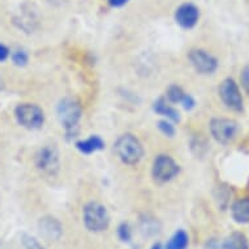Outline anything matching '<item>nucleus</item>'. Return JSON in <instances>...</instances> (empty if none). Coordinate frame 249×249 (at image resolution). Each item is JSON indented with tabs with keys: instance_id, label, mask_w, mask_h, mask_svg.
Segmentation results:
<instances>
[{
	"instance_id": "1",
	"label": "nucleus",
	"mask_w": 249,
	"mask_h": 249,
	"mask_svg": "<svg viewBox=\"0 0 249 249\" xmlns=\"http://www.w3.org/2000/svg\"><path fill=\"white\" fill-rule=\"evenodd\" d=\"M56 114L67 136L72 137L73 135H76L78 123L82 118V106L80 101L73 98V97L63 98L60 102L57 103Z\"/></svg>"
},
{
	"instance_id": "2",
	"label": "nucleus",
	"mask_w": 249,
	"mask_h": 249,
	"mask_svg": "<svg viewBox=\"0 0 249 249\" xmlns=\"http://www.w3.org/2000/svg\"><path fill=\"white\" fill-rule=\"evenodd\" d=\"M115 154L124 164L135 166L140 163L143 157V146L135 135L125 133L119 137L114 143Z\"/></svg>"
},
{
	"instance_id": "3",
	"label": "nucleus",
	"mask_w": 249,
	"mask_h": 249,
	"mask_svg": "<svg viewBox=\"0 0 249 249\" xmlns=\"http://www.w3.org/2000/svg\"><path fill=\"white\" fill-rule=\"evenodd\" d=\"M82 219L90 232H102L110 226V214L107 212L106 206L95 201H90L84 206Z\"/></svg>"
},
{
	"instance_id": "4",
	"label": "nucleus",
	"mask_w": 249,
	"mask_h": 249,
	"mask_svg": "<svg viewBox=\"0 0 249 249\" xmlns=\"http://www.w3.org/2000/svg\"><path fill=\"white\" fill-rule=\"evenodd\" d=\"M15 118L21 127L29 131H37L45 124V112L34 103H20L15 108Z\"/></svg>"
},
{
	"instance_id": "5",
	"label": "nucleus",
	"mask_w": 249,
	"mask_h": 249,
	"mask_svg": "<svg viewBox=\"0 0 249 249\" xmlns=\"http://www.w3.org/2000/svg\"><path fill=\"white\" fill-rule=\"evenodd\" d=\"M210 135L221 145H229L236 139L240 125L236 120L230 118H213L209 124Z\"/></svg>"
},
{
	"instance_id": "6",
	"label": "nucleus",
	"mask_w": 249,
	"mask_h": 249,
	"mask_svg": "<svg viewBox=\"0 0 249 249\" xmlns=\"http://www.w3.org/2000/svg\"><path fill=\"white\" fill-rule=\"evenodd\" d=\"M219 98L229 110L233 112H243L244 111V99L241 95L240 88L232 77L225 78L218 89Z\"/></svg>"
},
{
	"instance_id": "7",
	"label": "nucleus",
	"mask_w": 249,
	"mask_h": 249,
	"mask_svg": "<svg viewBox=\"0 0 249 249\" xmlns=\"http://www.w3.org/2000/svg\"><path fill=\"white\" fill-rule=\"evenodd\" d=\"M180 166L176 163V160L167 154L157 155L151 167V175L153 179L160 184H164L171 181L179 175Z\"/></svg>"
},
{
	"instance_id": "8",
	"label": "nucleus",
	"mask_w": 249,
	"mask_h": 249,
	"mask_svg": "<svg viewBox=\"0 0 249 249\" xmlns=\"http://www.w3.org/2000/svg\"><path fill=\"white\" fill-rule=\"evenodd\" d=\"M36 166L42 174L49 176H55L60 168L59 151L53 145L42 146L36 154Z\"/></svg>"
},
{
	"instance_id": "9",
	"label": "nucleus",
	"mask_w": 249,
	"mask_h": 249,
	"mask_svg": "<svg viewBox=\"0 0 249 249\" xmlns=\"http://www.w3.org/2000/svg\"><path fill=\"white\" fill-rule=\"evenodd\" d=\"M13 24L25 33H34L39 28V13L33 4L25 3L13 16Z\"/></svg>"
},
{
	"instance_id": "10",
	"label": "nucleus",
	"mask_w": 249,
	"mask_h": 249,
	"mask_svg": "<svg viewBox=\"0 0 249 249\" xmlns=\"http://www.w3.org/2000/svg\"><path fill=\"white\" fill-rule=\"evenodd\" d=\"M188 60L197 73L213 74L219 67V61L202 49H193L188 53Z\"/></svg>"
},
{
	"instance_id": "11",
	"label": "nucleus",
	"mask_w": 249,
	"mask_h": 249,
	"mask_svg": "<svg viewBox=\"0 0 249 249\" xmlns=\"http://www.w3.org/2000/svg\"><path fill=\"white\" fill-rule=\"evenodd\" d=\"M174 17L180 28L191 30L200 21V9L193 3H183L175 9Z\"/></svg>"
},
{
	"instance_id": "12",
	"label": "nucleus",
	"mask_w": 249,
	"mask_h": 249,
	"mask_svg": "<svg viewBox=\"0 0 249 249\" xmlns=\"http://www.w3.org/2000/svg\"><path fill=\"white\" fill-rule=\"evenodd\" d=\"M166 99L174 105H181L187 111L193 110L196 107V101L192 95L185 93L181 86L172 84L166 90Z\"/></svg>"
},
{
	"instance_id": "13",
	"label": "nucleus",
	"mask_w": 249,
	"mask_h": 249,
	"mask_svg": "<svg viewBox=\"0 0 249 249\" xmlns=\"http://www.w3.org/2000/svg\"><path fill=\"white\" fill-rule=\"evenodd\" d=\"M38 226H39V232H41L42 236L49 241L59 240L61 233H63L61 223L53 216H43V218H41Z\"/></svg>"
},
{
	"instance_id": "14",
	"label": "nucleus",
	"mask_w": 249,
	"mask_h": 249,
	"mask_svg": "<svg viewBox=\"0 0 249 249\" xmlns=\"http://www.w3.org/2000/svg\"><path fill=\"white\" fill-rule=\"evenodd\" d=\"M153 111L157 115H160L172 123L180 122L179 111L176 110L164 97H160L158 99H155L154 103H153Z\"/></svg>"
},
{
	"instance_id": "15",
	"label": "nucleus",
	"mask_w": 249,
	"mask_h": 249,
	"mask_svg": "<svg viewBox=\"0 0 249 249\" xmlns=\"http://www.w3.org/2000/svg\"><path fill=\"white\" fill-rule=\"evenodd\" d=\"M231 216L239 225L249 223V197L239 198L231 205Z\"/></svg>"
},
{
	"instance_id": "16",
	"label": "nucleus",
	"mask_w": 249,
	"mask_h": 249,
	"mask_svg": "<svg viewBox=\"0 0 249 249\" xmlns=\"http://www.w3.org/2000/svg\"><path fill=\"white\" fill-rule=\"evenodd\" d=\"M76 149L82 154H93L105 149V141L101 136L93 135L85 140H80L76 142Z\"/></svg>"
},
{
	"instance_id": "17",
	"label": "nucleus",
	"mask_w": 249,
	"mask_h": 249,
	"mask_svg": "<svg viewBox=\"0 0 249 249\" xmlns=\"http://www.w3.org/2000/svg\"><path fill=\"white\" fill-rule=\"evenodd\" d=\"M222 249H249V240L240 231L231 232L222 243Z\"/></svg>"
},
{
	"instance_id": "18",
	"label": "nucleus",
	"mask_w": 249,
	"mask_h": 249,
	"mask_svg": "<svg viewBox=\"0 0 249 249\" xmlns=\"http://www.w3.org/2000/svg\"><path fill=\"white\" fill-rule=\"evenodd\" d=\"M189 245L188 233L184 230H178L167 241L164 249H187Z\"/></svg>"
},
{
	"instance_id": "19",
	"label": "nucleus",
	"mask_w": 249,
	"mask_h": 249,
	"mask_svg": "<svg viewBox=\"0 0 249 249\" xmlns=\"http://www.w3.org/2000/svg\"><path fill=\"white\" fill-rule=\"evenodd\" d=\"M141 230L142 232L147 236H151V235H155V233L160 232V225H158V221L153 218V216L143 215L141 218Z\"/></svg>"
},
{
	"instance_id": "20",
	"label": "nucleus",
	"mask_w": 249,
	"mask_h": 249,
	"mask_svg": "<svg viewBox=\"0 0 249 249\" xmlns=\"http://www.w3.org/2000/svg\"><path fill=\"white\" fill-rule=\"evenodd\" d=\"M231 197V191L229 189V187H218L216 189V195H215V200L218 202V206L222 209V210H226L227 206L230 204V198Z\"/></svg>"
},
{
	"instance_id": "21",
	"label": "nucleus",
	"mask_w": 249,
	"mask_h": 249,
	"mask_svg": "<svg viewBox=\"0 0 249 249\" xmlns=\"http://www.w3.org/2000/svg\"><path fill=\"white\" fill-rule=\"evenodd\" d=\"M11 59L16 67H25L29 63V53L24 49H16L11 53Z\"/></svg>"
},
{
	"instance_id": "22",
	"label": "nucleus",
	"mask_w": 249,
	"mask_h": 249,
	"mask_svg": "<svg viewBox=\"0 0 249 249\" xmlns=\"http://www.w3.org/2000/svg\"><path fill=\"white\" fill-rule=\"evenodd\" d=\"M158 129L160 131V133H163L166 137H174L176 133L175 125H174V123L167 120V119H163V120H160L158 122Z\"/></svg>"
},
{
	"instance_id": "23",
	"label": "nucleus",
	"mask_w": 249,
	"mask_h": 249,
	"mask_svg": "<svg viewBox=\"0 0 249 249\" xmlns=\"http://www.w3.org/2000/svg\"><path fill=\"white\" fill-rule=\"evenodd\" d=\"M118 236L119 239L124 243H129L132 240V229L129 223L127 222H123L118 227Z\"/></svg>"
},
{
	"instance_id": "24",
	"label": "nucleus",
	"mask_w": 249,
	"mask_h": 249,
	"mask_svg": "<svg viewBox=\"0 0 249 249\" xmlns=\"http://www.w3.org/2000/svg\"><path fill=\"white\" fill-rule=\"evenodd\" d=\"M22 245H24L25 249H45L39 243H38L37 239L29 236V235H22Z\"/></svg>"
},
{
	"instance_id": "25",
	"label": "nucleus",
	"mask_w": 249,
	"mask_h": 249,
	"mask_svg": "<svg viewBox=\"0 0 249 249\" xmlns=\"http://www.w3.org/2000/svg\"><path fill=\"white\" fill-rule=\"evenodd\" d=\"M240 84L244 91L249 95V66L244 67L240 74Z\"/></svg>"
},
{
	"instance_id": "26",
	"label": "nucleus",
	"mask_w": 249,
	"mask_h": 249,
	"mask_svg": "<svg viewBox=\"0 0 249 249\" xmlns=\"http://www.w3.org/2000/svg\"><path fill=\"white\" fill-rule=\"evenodd\" d=\"M9 56H11V50L4 43H0V63L7 60Z\"/></svg>"
},
{
	"instance_id": "27",
	"label": "nucleus",
	"mask_w": 249,
	"mask_h": 249,
	"mask_svg": "<svg viewBox=\"0 0 249 249\" xmlns=\"http://www.w3.org/2000/svg\"><path fill=\"white\" fill-rule=\"evenodd\" d=\"M205 249H222V244L216 240L215 237L208 239L205 243Z\"/></svg>"
},
{
	"instance_id": "28",
	"label": "nucleus",
	"mask_w": 249,
	"mask_h": 249,
	"mask_svg": "<svg viewBox=\"0 0 249 249\" xmlns=\"http://www.w3.org/2000/svg\"><path fill=\"white\" fill-rule=\"evenodd\" d=\"M129 0H108V5L111 8H120L127 4Z\"/></svg>"
},
{
	"instance_id": "29",
	"label": "nucleus",
	"mask_w": 249,
	"mask_h": 249,
	"mask_svg": "<svg viewBox=\"0 0 249 249\" xmlns=\"http://www.w3.org/2000/svg\"><path fill=\"white\" fill-rule=\"evenodd\" d=\"M4 88H5V82H4V80H3V78L0 77V93H1V91H3V90H4Z\"/></svg>"
},
{
	"instance_id": "30",
	"label": "nucleus",
	"mask_w": 249,
	"mask_h": 249,
	"mask_svg": "<svg viewBox=\"0 0 249 249\" xmlns=\"http://www.w3.org/2000/svg\"><path fill=\"white\" fill-rule=\"evenodd\" d=\"M150 249H163V248H162V245H160V243H155V244L153 245Z\"/></svg>"
}]
</instances>
